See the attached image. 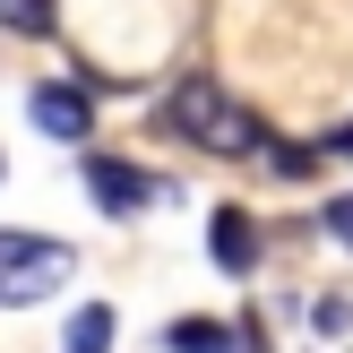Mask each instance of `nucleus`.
<instances>
[{
    "instance_id": "obj_2",
    "label": "nucleus",
    "mask_w": 353,
    "mask_h": 353,
    "mask_svg": "<svg viewBox=\"0 0 353 353\" xmlns=\"http://www.w3.org/2000/svg\"><path fill=\"white\" fill-rule=\"evenodd\" d=\"M78 276V250L69 241H43V233H0V302H52V293Z\"/></svg>"
},
{
    "instance_id": "obj_3",
    "label": "nucleus",
    "mask_w": 353,
    "mask_h": 353,
    "mask_svg": "<svg viewBox=\"0 0 353 353\" xmlns=\"http://www.w3.org/2000/svg\"><path fill=\"white\" fill-rule=\"evenodd\" d=\"M26 112H34V130H52V138H86V130H95V86L43 78V86L26 95Z\"/></svg>"
},
{
    "instance_id": "obj_6",
    "label": "nucleus",
    "mask_w": 353,
    "mask_h": 353,
    "mask_svg": "<svg viewBox=\"0 0 353 353\" xmlns=\"http://www.w3.org/2000/svg\"><path fill=\"white\" fill-rule=\"evenodd\" d=\"M61 345H69V353H112V302H86L78 319H69Z\"/></svg>"
},
{
    "instance_id": "obj_4",
    "label": "nucleus",
    "mask_w": 353,
    "mask_h": 353,
    "mask_svg": "<svg viewBox=\"0 0 353 353\" xmlns=\"http://www.w3.org/2000/svg\"><path fill=\"white\" fill-rule=\"evenodd\" d=\"M86 190H95L112 216H138L147 199H164V181H147V172H130V164H112V155H86Z\"/></svg>"
},
{
    "instance_id": "obj_1",
    "label": "nucleus",
    "mask_w": 353,
    "mask_h": 353,
    "mask_svg": "<svg viewBox=\"0 0 353 353\" xmlns=\"http://www.w3.org/2000/svg\"><path fill=\"white\" fill-rule=\"evenodd\" d=\"M164 130H181L190 147H207V155H259L268 147V121H259L250 103H233V86H216V78L172 86L164 95Z\"/></svg>"
},
{
    "instance_id": "obj_5",
    "label": "nucleus",
    "mask_w": 353,
    "mask_h": 353,
    "mask_svg": "<svg viewBox=\"0 0 353 353\" xmlns=\"http://www.w3.org/2000/svg\"><path fill=\"white\" fill-rule=\"evenodd\" d=\"M207 250H216V268H259V224L241 216V207H216V224H207Z\"/></svg>"
},
{
    "instance_id": "obj_7",
    "label": "nucleus",
    "mask_w": 353,
    "mask_h": 353,
    "mask_svg": "<svg viewBox=\"0 0 353 353\" xmlns=\"http://www.w3.org/2000/svg\"><path fill=\"white\" fill-rule=\"evenodd\" d=\"M172 353H233V327H216V319H181V327H172Z\"/></svg>"
},
{
    "instance_id": "obj_10",
    "label": "nucleus",
    "mask_w": 353,
    "mask_h": 353,
    "mask_svg": "<svg viewBox=\"0 0 353 353\" xmlns=\"http://www.w3.org/2000/svg\"><path fill=\"white\" fill-rule=\"evenodd\" d=\"M241 345H250V353H268V336H259V327H241Z\"/></svg>"
},
{
    "instance_id": "obj_8",
    "label": "nucleus",
    "mask_w": 353,
    "mask_h": 353,
    "mask_svg": "<svg viewBox=\"0 0 353 353\" xmlns=\"http://www.w3.org/2000/svg\"><path fill=\"white\" fill-rule=\"evenodd\" d=\"M0 26H17V34H52V0H0Z\"/></svg>"
},
{
    "instance_id": "obj_9",
    "label": "nucleus",
    "mask_w": 353,
    "mask_h": 353,
    "mask_svg": "<svg viewBox=\"0 0 353 353\" xmlns=\"http://www.w3.org/2000/svg\"><path fill=\"white\" fill-rule=\"evenodd\" d=\"M327 233H336V241H345V250H353V190H345V199H336V207H327Z\"/></svg>"
}]
</instances>
